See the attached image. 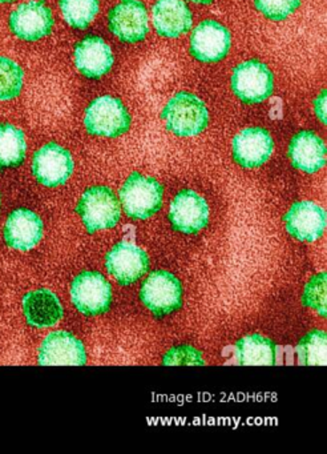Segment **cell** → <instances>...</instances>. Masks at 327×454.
<instances>
[{
    "label": "cell",
    "mask_w": 327,
    "mask_h": 454,
    "mask_svg": "<svg viewBox=\"0 0 327 454\" xmlns=\"http://www.w3.org/2000/svg\"><path fill=\"white\" fill-rule=\"evenodd\" d=\"M326 106H327V91L326 90H322L319 92L318 97L314 100V113H315L316 118L319 119L322 124H326L327 115H326Z\"/></svg>",
    "instance_id": "cell-30"
},
{
    "label": "cell",
    "mask_w": 327,
    "mask_h": 454,
    "mask_svg": "<svg viewBox=\"0 0 327 454\" xmlns=\"http://www.w3.org/2000/svg\"><path fill=\"white\" fill-rule=\"evenodd\" d=\"M43 232L44 225L39 215L31 209L18 208L8 215L3 236L10 248L28 252L42 241Z\"/></svg>",
    "instance_id": "cell-17"
},
{
    "label": "cell",
    "mask_w": 327,
    "mask_h": 454,
    "mask_svg": "<svg viewBox=\"0 0 327 454\" xmlns=\"http://www.w3.org/2000/svg\"><path fill=\"white\" fill-rule=\"evenodd\" d=\"M12 2H15V0H0V4H12Z\"/></svg>",
    "instance_id": "cell-32"
},
{
    "label": "cell",
    "mask_w": 327,
    "mask_h": 454,
    "mask_svg": "<svg viewBox=\"0 0 327 454\" xmlns=\"http://www.w3.org/2000/svg\"><path fill=\"white\" fill-rule=\"evenodd\" d=\"M58 6L66 25L76 30L87 28L98 12V0H60Z\"/></svg>",
    "instance_id": "cell-24"
},
{
    "label": "cell",
    "mask_w": 327,
    "mask_h": 454,
    "mask_svg": "<svg viewBox=\"0 0 327 454\" xmlns=\"http://www.w3.org/2000/svg\"><path fill=\"white\" fill-rule=\"evenodd\" d=\"M26 135L12 124H0V169L18 168L26 160Z\"/></svg>",
    "instance_id": "cell-23"
},
{
    "label": "cell",
    "mask_w": 327,
    "mask_h": 454,
    "mask_svg": "<svg viewBox=\"0 0 327 454\" xmlns=\"http://www.w3.org/2000/svg\"><path fill=\"white\" fill-rule=\"evenodd\" d=\"M173 230L183 235H196L209 223V207L199 193L183 190L175 196L169 209Z\"/></svg>",
    "instance_id": "cell-13"
},
{
    "label": "cell",
    "mask_w": 327,
    "mask_h": 454,
    "mask_svg": "<svg viewBox=\"0 0 327 454\" xmlns=\"http://www.w3.org/2000/svg\"><path fill=\"white\" fill-rule=\"evenodd\" d=\"M0 207H2V198H0Z\"/></svg>",
    "instance_id": "cell-33"
},
{
    "label": "cell",
    "mask_w": 327,
    "mask_h": 454,
    "mask_svg": "<svg viewBox=\"0 0 327 454\" xmlns=\"http://www.w3.org/2000/svg\"><path fill=\"white\" fill-rule=\"evenodd\" d=\"M76 212L88 233H96L116 227L121 217V204L111 188L96 185L82 193Z\"/></svg>",
    "instance_id": "cell-3"
},
{
    "label": "cell",
    "mask_w": 327,
    "mask_h": 454,
    "mask_svg": "<svg viewBox=\"0 0 327 454\" xmlns=\"http://www.w3.org/2000/svg\"><path fill=\"white\" fill-rule=\"evenodd\" d=\"M188 2H191V4H202V6H207V4H212L213 0H188Z\"/></svg>",
    "instance_id": "cell-31"
},
{
    "label": "cell",
    "mask_w": 327,
    "mask_h": 454,
    "mask_svg": "<svg viewBox=\"0 0 327 454\" xmlns=\"http://www.w3.org/2000/svg\"><path fill=\"white\" fill-rule=\"evenodd\" d=\"M164 188L151 176L133 172L119 192V200L125 215L133 220H148L162 207Z\"/></svg>",
    "instance_id": "cell-2"
},
{
    "label": "cell",
    "mask_w": 327,
    "mask_h": 454,
    "mask_svg": "<svg viewBox=\"0 0 327 454\" xmlns=\"http://www.w3.org/2000/svg\"><path fill=\"white\" fill-rule=\"evenodd\" d=\"M326 284V273H318V275L313 276L311 280L306 284L305 291H303V304L306 307L313 308L321 317H326L327 316Z\"/></svg>",
    "instance_id": "cell-27"
},
{
    "label": "cell",
    "mask_w": 327,
    "mask_h": 454,
    "mask_svg": "<svg viewBox=\"0 0 327 454\" xmlns=\"http://www.w3.org/2000/svg\"><path fill=\"white\" fill-rule=\"evenodd\" d=\"M284 220L287 232L302 243L319 240L326 231V212L313 201H298Z\"/></svg>",
    "instance_id": "cell-16"
},
{
    "label": "cell",
    "mask_w": 327,
    "mask_h": 454,
    "mask_svg": "<svg viewBox=\"0 0 327 454\" xmlns=\"http://www.w3.org/2000/svg\"><path fill=\"white\" fill-rule=\"evenodd\" d=\"M154 30L162 38H180L191 31L193 15L183 0H159L152 9Z\"/></svg>",
    "instance_id": "cell-20"
},
{
    "label": "cell",
    "mask_w": 327,
    "mask_h": 454,
    "mask_svg": "<svg viewBox=\"0 0 327 454\" xmlns=\"http://www.w3.org/2000/svg\"><path fill=\"white\" fill-rule=\"evenodd\" d=\"M165 366H202L205 365L201 352L191 345H180L165 353L162 358Z\"/></svg>",
    "instance_id": "cell-29"
},
{
    "label": "cell",
    "mask_w": 327,
    "mask_h": 454,
    "mask_svg": "<svg viewBox=\"0 0 327 454\" xmlns=\"http://www.w3.org/2000/svg\"><path fill=\"white\" fill-rule=\"evenodd\" d=\"M231 34L217 20L199 23L191 36V55L202 63H217L228 57Z\"/></svg>",
    "instance_id": "cell-10"
},
{
    "label": "cell",
    "mask_w": 327,
    "mask_h": 454,
    "mask_svg": "<svg viewBox=\"0 0 327 454\" xmlns=\"http://www.w3.org/2000/svg\"><path fill=\"white\" fill-rule=\"evenodd\" d=\"M149 265L148 254L127 241L116 244L105 257L106 270L120 286H128L137 283L148 273Z\"/></svg>",
    "instance_id": "cell-11"
},
{
    "label": "cell",
    "mask_w": 327,
    "mask_h": 454,
    "mask_svg": "<svg viewBox=\"0 0 327 454\" xmlns=\"http://www.w3.org/2000/svg\"><path fill=\"white\" fill-rule=\"evenodd\" d=\"M108 28L122 43L144 41L149 33V17L141 0H120L109 12Z\"/></svg>",
    "instance_id": "cell-8"
},
{
    "label": "cell",
    "mask_w": 327,
    "mask_h": 454,
    "mask_svg": "<svg viewBox=\"0 0 327 454\" xmlns=\"http://www.w3.org/2000/svg\"><path fill=\"white\" fill-rule=\"evenodd\" d=\"M238 365H276V347L268 337L250 334L236 345Z\"/></svg>",
    "instance_id": "cell-22"
},
{
    "label": "cell",
    "mask_w": 327,
    "mask_h": 454,
    "mask_svg": "<svg viewBox=\"0 0 327 454\" xmlns=\"http://www.w3.org/2000/svg\"><path fill=\"white\" fill-rule=\"evenodd\" d=\"M327 334L323 331H311L300 340L297 347L300 365H326Z\"/></svg>",
    "instance_id": "cell-25"
},
{
    "label": "cell",
    "mask_w": 327,
    "mask_h": 454,
    "mask_svg": "<svg viewBox=\"0 0 327 454\" xmlns=\"http://www.w3.org/2000/svg\"><path fill=\"white\" fill-rule=\"evenodd\" d=\"M274 147L273 137L261 127L242 129L231 143L234 161L247 169L262 167L273 155Z\"/></svg>",
    "instance_id": "cell-14"
},
{
    "label": "cell",
    "mask_w": 327,
    "mask_h": 454,
    "mask_svg": "<svg viewBox=\"0 0 327 454\" xmlns=\"http://www.w3.org/2000/svg\"><path fill=\"white\" fill-rule=\"evenodd\" d=\"M274 74L265 63L257 59L239 63L231 74V90L241 102L258 105L273 95Z\"/></svg>",
    "instance_id": "cell-5"
},
{
    "label": "cell",
    "mask_w": 327,
    "mask_h": 454,
    "mask_svg": "<svg viewBox=\"0 0 327 454\" xmlns=\"http://www.w3.org/2000/svg\"><path fill=\"white\" fill-rule=\"evenodd\" d=\"M165 129L175 137H193L209 124V111L201 98L181 91L170 98L161 113Z\"/></svg>",
    "instance_id": "cell-1"
},
{
    "label": "cell",
    "mask_w": 327,
    "mask_h": 454,
    "mask_svg": "<svg viewBox=\"0 0 327 454\" xmlns=\"http://www.w3.org/2000/svg\"><path fill=\"white\" fill-rule=\"evenodd\" d=\"M74 163L71 153L58 143H48L32 158V175L48 188L66 184L74 174Z\"/></svg>",
    "instance_id": "cell-9"
},
{
    "label": "cell",
    "mask_w": 327,
    "mask_h": 454,
    "mask_svg": "<svg viewBox=\"0 0 327 454\" xmlns=\"http://www.w3.org/2000/svg\"><path fill=\"white\" fill-rule=\"evenodd\" d=\"M140 300L152 315L162 318L180 309L183 305V286L173 273L156 270L141 286Z\"/></svg>",
    "instance_id": "cell-6"
},
{
    "label": "cell",
    "mask_w": 327,
    "mask_h": 454,
    "mask_svg": "<svg viewBox=\"0 0 327 454\" xmlns=\"http://www.w3.org/2000/svg\"><path fill=\"white\" fill-rule=\"evenodd\" d=\"M113 65V52L100 36H88L74 47V66L85 78L101 79Z\"/></svg>",
    "instance_id": "cell-18"
},
{
    "label": "cell",
    "mask_w": 327,
    "mask_h": 454,
    "mask_svg": "<svg viewBox=\"0 0 327 454\" xmlns=\"http://www.w3.org/2000/svg\"><path fill=\"white\" fill-rule=\"evenodd\" d=\"M255 9L273 22H284L300 6V0H254Z\"/></svg>",
    "instance_id": "cell-28"
},
{
    "label": "cell",
    "mask_w": 327,
    "mask_h": 454,
    "mask_svg": "<svg viewBox=\"0 0 327 454\" xmlns=\"http://www.w3.org/2000/svg\"><path fill=\"white\" fill-rule=\"evenodd\" d=\"M24 73L18 63L7 57H0V100L8 102L20 95Z\"/></svg>",
    "instance_id": "cell-26"
},
{
    "label": "cell",
    "mask_w": 327,
    "mask_h": 454,
    "mask_svg": "<svg viewBox=\"0 0 327 454\" xmlns=\"http://www.w3.org/2000/svg\"><path fill=\"white\" fill-rule=\"evenodd\" d=\"M289 158L294 168L305 174H315L326 166V145L315 132H298L290 142Z\"/></svg>",
    "instance_id": "cell-21"
},
{
    "label": "cell",
    "mask_w": 327,
    "mask_h": 454,
    "mask_svg": "<svg viewBox=\"0 0 327 454\" xmlns=\"http://www.w3.org/2000/svg\"><path fill=\"white\" fill-rule=\"evenodd\" d=\"M37 363L43 366H82L87 364V352L84 344L69 332H52L40 345Z\"/></svg>",
    "instance_id": "cell-15"
},
{
    "label": "cell",
    "mask_w": 327,
    "mask_h": 454,
    "mask_svg": "<svg viewBox=\"0 0 327 454\" xmlns=\"http://www.w3.org/2000/svg\"><path fill=\"white\" fill-rule=\"evenodd\" d=\"M130 123L132 119L124 103L111 95L96 98L85 110V129L95 137L114 139L127 134Z\"/></svg>",
    "instance_id": "cell-4"
},
{
    "label": "cell",
    "mask_w": 327,
    "mask_h": 454,
    "mask_svg": "<svg viewBox=\"0 0 327 454\" xmlns=\"http://www.w3.org/2000/svg\"><path fill=\"white\" fill-rule=\"evenodd\" d=\"M74 307L87 317L104 315L112 305V288L105 276L95 270L80 273L72 281Z\"/></svg>",
    "instance_id": "cell-7"
},
{
    "label": "cell",
    "mask_w": 327,
    "mask_h": 454,
    "mask_svg": "<svg viewBox=\"0 0 327 454\" xmlns=\"http://www.w3.org/2000/svg\"><path fill=\"white\" fill-rule=\"evenodd\" d=\"M24 318L32 328L45 329L55 326L63 318L64 309L60 299L50 289H36L24 294Z\"/></svg>",
    "instance_id": "cell-19"
},
{
    "label": "cell",
    "mask_w": 327,
    "mask_h": 454,
    "mask_svg": "<svg viewBox=\"0 0 327 454\" xmlns=\"http://www.w3.org/2000/svg\"><path fill=\"white\" fill-rule=\"evenodd\" d=\"M8 25L11 33L21 41H42L52 33V12L43 2L29 0L11 14Z\"/></svg>",
    "instance_id": "cell-12"
}]
</instances>
